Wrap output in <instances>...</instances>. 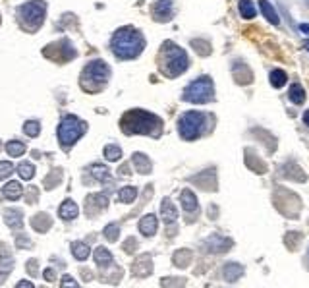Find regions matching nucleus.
Masks as SVG:
<instances>
[{"label":"nucleus","mask_w":309,"mask_h":288,"mask_svg":"<svg viewBox=\"0 0 309 288\" xmlns=\"http://www.w3.org/2000/svg\"><path fill=\"white\" fill-rule=\"evenodd\" d=\"M112 52L116 58L120 60H130L141 54L143 46H145V39L143 35L133 29V27H124V29H118L114 35H112Z\"/></svg>","instance_id":"f257e3e1"},{"label":"nucleus","mask_w":309,"mask_h":288,"mask_svg":"<svg viewBox=\"0 0 309 288\" xmlns=\"http://www.w3.org/2000/svg\"><path fill=\"white\" fill-rule=\"evenodd\" d=\"M122 130L132 135V133H147V135H158L162 120L151 112L145 111H130L122 116Z\"/></svg>","instance_id":"f03ea898"},{"label":"nucleus","mask_w":309,"mask_h":288,"mask_svg":"<svg viewBox=\"0 0 309 288\" xmlns=\"http://www.w3.org/2000/svg\"><path fill=\"white\" fill-rule=\"evenodd\" d=\"M158 66H160V72L168 78H176L180 74H184L188 66H190V58L186 54L184 48H180L178 44L166 43L162 44V50H160V58H158Z\"/></svg>","instance_id":"7ed1b4c3"},{"label":"nucleus","mask_w":309,"mask_h":288,"mask_svg":"<svg viewBox=\"0 0 309 288\" xmlns=\"http://www.w3.org/2000/svg\"><path fill=\"white\" fill-rule=\"evenodd\" d=\"M111 78V70L103 60H93L81 72V87L87 91H99Z\"/></svg>","instance_id":"20e7f679"},{"label":"nucleus","mask_w":309,"mask_h":288,"mask_svg":"<svg viewBox=\"0 0 309 288\" xmlns=\"http://www.w3.org/2000/svg\"><path fill=\"white\" fill-rule=\"evenodd\" d=\"M213 97H215V85L209 76H201L195 82H192L184 89V95H182L184 101L193 103V105L209 103V101H213Z\"/></svg>","instance_id":"39448f33"},{"label":"nucleus","mask_w":309,"mask_h":288,"mask_svg":"<svg viewBox=\"0 0 309 288\" xmlns=\"http://www.w3.org/2000/svg\"><path fill=\"white\" fill-rule=\"evenodd\" d=\"M203 126H205V114L195 111L184 112L178 120V132L182 135V139H186V141L197 139L203 132Z\"/></svg>","instance_id":"423d86ee"},{"label":"nucleus","mask_w":309,"mask_h":288,"mask_svg":"<svg viewBox=\"0 0 309 288\" xmlns=\"http://www.w3.org/2000/svg\"><path fill=\"white\" fill-rule=\"evenodd\" d=\"M83 132H85V124L79 118L66 114L60 122V126H58V139L64 147H70L83 135Z\"/></svg>","instance_id":"0eeeda50"},{"label":"nucleus","mask_w":309,"mask_h":288,"mask_svg":"<svg viewBox=\"0 0 309 288\" xmlns=\"http://www.w3.org/2000/svg\"><path fill=\"white\" fill-rule=\"evenodd\" d=\"M44 12H46V4L43 0H31L27 4H22L18 10V16L27 25L29 29H37L44 20Z\"/></svg>","instance_id":"6e6552de"},{"label":"nucleus","mask_w":309,"mask_h":288,"mask_svg":"<svg viewBox=\"0 0 309 288\" xmlns=\"http://www.w3.org/2000/svg\"><path fill=\"white\" fill-rule=\"evenodd\" d=\"M153 273V259L149 253H141L133 259L132 263V275L137 277V279H145Z\"/></svg>","instance_id":"1a4fd4ad"},{"label":"nucleus","mask_w":309,"mask_h":288,"mask_svg":"<svg viewBox=\"0 0 309 288\" xmlns=\"http://www.w3.org/2000/svg\"><path fill=\"white\" fill-rule=\"evenodd\" d=\"M107 205H109L107 196L93 194V196H89L87 200H85V213H87L89 217H95L97 213H101L103 209H107Z\"/></svg>","instance_id":"9d476101"},{"label":"nucleus","mask_w":309,"mask_h":288,"mask_svg":"<svg viewBox=\"0 0 309 288\" xmlns=\"http://www.w3.org/2000/svg\"><path fill=\"white\" fill-rule=\"evenodd\" d=\"M172 0H156L153 6V18L156 22H170L172 20Z\"/></svg>","instance_id":"9b49d317"},{"label":"nucleus","mask_w":309,"mask_h":288,"mask_svg":"<svg viewBox=\"0 0 309 288\" xmlns=\"http://www.w3.org/2000/svg\"><path fill=\"white\" fill-rule=\"evenodd\" d=\"M205 246H207V249L213 251V253H222V251H228V249H230L232 240L222 238V236H219V234H213L211 238L205 240Z\"/></svg>","instance_id":"f8f14e48"},{"label":"nucleus","mask_w":309,"mask_h":288,"mask_svg":"<svg viewBox=\"0 0 309 288\" xmlns=\"http://www.w3.org/2000/svg\"><path fill=\"white\" fill-rule=\"evenodd\" d=\"M156 226H158L156 217H154L153 213H149V215L141 217V221H139V232L143 236H153L154 232H156Z\"/></svg>","instance_id":"ddd939ff"},{"label":"nucleus","mask_w":309,"mask_h":288,"mask_svg":"<svg viewBox=\"0 0 309 288\" xmlns=\"http://www.w3.org/2000/svg\"><path fill=\"white\" fill-rule=\"evenodd\" d=\"M259 8H261V12H263V16H265V20L269 23H272V25H278L280 23L278 12L274 10V6L269 0H259Z\"/></svg>","instance_id":"4468645a"},{"label":"nucleus","mask_w":309,"mask_h":288,"mask_svg":"<svg viewBox=\"0 0 309 288\" xmlns=\"http://www.w3.org/2000/svg\"><path fill=\"white\" fill-rule=\"evenodd\" d=\"M4 221H6V224H8L10 228L20 230L23 224L22 211H18V209H6V211H4Z\"/></svg>","instance_id":"2eb2a0df"},{"label":"nucleus","mask_w":309,"mask_h":288,"mask_svg":"<svg viewBox=\"0 0 309 288\" xmlns=\"http://www.w3.org/2000/svg\"><path fill=\"white\" fill-rule=\"evenodd\" d=\"M222 275L228 283H236L238 279H242L243 275V267L240 263H226L224 269H222Z\"/></svg>","instance_id":"dca6fc26"},{"label":"nucleus","mask_w":309,"mask_h":288,"mask_svg":"<svg viewBox=\"0 0 309 288\" xmlns=\"http://www.w3.org/2000/svg\"><path fill=\"white\" fill-rule=\"evenodd\" d=\"M180 201H182V207H184V211H188V213H193V211H197V198H195V194L192 192V190H184L182 194H180Z\"/></svg>","instance_id":"f3484780"},{"label":"nucleus","mask_w":309,"mask_h":288,"mask_svg":"<svg viewBox=\"0 0 309 288\" xmlns=\"http://www.w3.org/2000/svg\"><path fill=\"white\" fill-rule=\"evenodd\" d=\"M2 194H4V198H6V200H18V198H22V194H23L22 184H20V182H16V180H10L8 184H4Z\"/></svg>","instance_id":"a211bd4d"},{"label":"nucleus","mask_w":309,"mask_h":288,"mask_svg":"<svg viewBox=\"0 0 309 288\" xmlns=\"http://www.w3.org/2000/svg\"><path fill=\"white\" fill-rule=\"evenodd\" d=\"M77 213H79V209H77V205L74 203V201L66 200L62 205H60V209H58V215H60V219H64V221H72V219H76L77 217Z\"/></svg>","instance_id":"6ab92c4d"},{"label":"nucleus","mask_w":309,"mask_h":288,"mask_svg":"<svg viewBox=\"0 0 309 288\" xmlns=\"http://www.w3.org/2000/svg\"><path fill=\"white\" fill-rule=\"evenodd\" d=\"M31 226H33L37 232H46V230L52 226V219H50L46 213H37V215L31 219Z\"/></svg>","instance_id":"aec40b11"},{"label":"nucleus","mask_w":309,"mask_h":288,"mask_svg":"<svg viewBox=\"0 0 309 288\" xmlns=\"http://www.w3.org/2000/svg\"><path fill=\"white\" fill-rule=\"evenodd\" d=\"M160 215H162V219H164V222H174L178 219V211L176 207L172 205V201L170 200H162V203H160Z\"/></svg>","instance_id":"412c9836"},{"label":"nucleus","mask_w":309,"mask_h":288,"mask_svg":"<svg viewBox=\"0 0 309 288\" xmlns=\"http://www.w3.org/2000/svg\"><path fill=\"white\" fill-rule=\"evenodd\" d=\"M132 163H133V166L137 168V172H141V174L151 172V161L143 155V153H133Z\"/></svg>","instance_id":"4be33fe9"},{"label":"nucleus","mask_w":309,"mask_h":288,"mask_svg":"<svg viewBox=\"0 0 309 288\" xmlns=\"http://www.w3.org/2000/svg\"><path fill=\"white\" fill-rule=\"evenodd\" d=\"M95 261L101 269H107L112 265V253L107 247H97L95 249Z\"/></svg>","instance_id":"5701e85b"},{"label":"nucleus","mask_w":309,"mask_h":288,"mask_svg":"<svg viewBox=\"0 0 309 288\" xmlns=\"http://www.w3.org/2000/svg\"><path fill=\"white\" fill-rule=\"evenodd\" d=\"M72 253H74L76 259L85 261L89 257V253H91V247L85 242H72Z\"/></svg>","instance_id":"b1692460"},{"label":"nucleus","mask_w":309,"mask_h":288,"mask_svg":"<svg viewBox=\"0 0 309 288\" xmlns=\"http://www.w3.org/2000/svg\"><path fill=\"white\" fill-rule=\"evenodd\" d=\"M288 97H290V101H292L294 105H304V103H306V89L302 87L300 83H294V85L290 87Z\"/></svg>","instance_id":"393cba45"},{"label":"nucleus","mask_w":309,"mask_h":288,"mask_svg":"<svg viewBox=\"0 0 309 288\" xmlns=\"http://www.w3.org/2000/svg\"><path fill=\"white\" fill-rule=\"evenodd\" d=\"M269 80H270V85L274 89H280L286 85L288 82V76L284 70H272L270 72V76H269Z\"/></svg>","instance_id":"a878e982"},{"label":"nucleus","mask_w":309,"mask_h":288,"mask_svg":"<svg viewBox=\"0 0 309 288\" xmlns=\"http://www.w3.org/2000/svg\"><path fill=\"white\" fill-rule=\"evenodd\" d=\"M238 8H240V14H242V18H245V20H253V18L257 16V12H255V6H253V2H251V0H240Z\"/></svg>","instance_id":"bb28decb"},{"label":"nucleus","mask_w":309,"mask_h":288,"mask_svg":"<svg viewBox=\"0 0 309 288\" xmlns=\"http://www.w3.org/2000/svg\"><path fill=\"white\" fill-rule=\"evenodd\" d=\"M12 269H14V261H12L10 255L0 257V285L6 281V277L12 273Z\"/></svg>","instance_id":"cd10ccee"},{"label":"nucleus","mask_w":309,"mask_h":288,"mask_svg":"<svg viewBox=\"0 0 309 288\" xmlns=\"http://www.w3.org/2000/svg\"><path fill=\"white\" fill-rule=\"evenodd\" d=\"M137 198V190L133 186H124L120 192H118V200L122 203H133Z\"/></svg>","instance_id":"c85d7f7f"},{"label":"nucleus","mask_w":309,"mask_h":288,"mask_svg":"<svg viewBox=\"0 0 309 288\" xmlns=\"http://www.w3.org/2000/svg\"><path fill=\"white\" fill-rule=\"evenodd\" d=\"M172 261H174L176 267H188L190 261H192V251H190V249H180V251L174 253Z\"/></svg>","instance_id":"c756f323"},{"label":"nucleus","mask_w":309,"mask_h":288,"mask_svg":"<svg viewBox=\"0 0 309 288\" xmlns=\"http://www.w3.org/2000/svg\"><path fill=\"white\" fill-rule=\"evenodd\" d=\"M6 151H8V155L10 157H22L25 153V143L23 141H8V145H6Z\"/></svg>","instance_id":"7c9ffc66"},{"label":"nucleus","mask_w":309,"mask_h":288,"mask_svg":"<svg viewBox=\"0 0 309 288\" xmlns=\"http://www.w3.org/2000/svg\"><path fill=\"white\" fill-rule=\"evenodd\" d=\"M103 234H105V238H107L109 242H116V240H118V236H120V226H118V224H114V222H111V224H107V226H105Z\"/></svg>","instance_id":"2f4dec72"},{"label":"nucleus","mask_w":309,"mask_h":288,"mask_svg":"<svg viewBox=\"0 0 309 288\" xmlns=\"http://www.w3.org/2000/svg\"><path fill=\"white\" fill-rule=\"evenodd\" d=\"M23 132H25V135H29V137H37L39 132H41V124L37 120H29V122L23 124Z\"/></svg>","instance_id":"473e14b6"},{"label":"nucleus","mask_w":309,"mask_h":288,"mask_svg":"<svg viewBox=\"0 0 309 288\" xmlns=\"http://www.w3.org/2000/svg\"><path fill=\"white\" fill-rule=\"evenodd\" d=\"M91 174H93L95 180L103 182V180H109V168L103 166V165H93V166H91Z\"/></svg>","instance_id":"72a5a7b5"},{"label":"nucleus","mask_w":309,"mask_h":288,"mask_svg":"<svg viewBox=\"0 0 309 288\" xmlns=\"http://www.w3.org/2000/svg\"><path fill=\"white\" fill-rule=\"evenodd\" d=\"M18 174H20L23 180H31V178L35 176V168H33L31 163H20V166H18Z\"/></svg>","instance_id":"f704fd0d"},{"label":"nucleus","mask_w":309,"mask_h":288,"mask_svg":"<svg viewBox=\"0 0 309 288\" xmlns=\"http://www.w3.org/2000/svg\"><path fill=\"white\" fill-rule=\"evenodd\" d=\"M105 157H107V161H120L122 159V149L118 145H107L105 147Z\"/></svg>","instance_id":"c9c22d12"},{"label":"nucleus","mask_w":309,"mask_h":288,"mask_svg":"<svg viewBox=\"0 0 309 288\" xmlns=\"http://www.w3.org/2000/svg\"><path fill=\"white\" fill-rule=\"evenodd\" d=\"M186 285V279H174V277H170V279H162L160 281V287L162 288H184Z\"/></svg>","instance_id":"e433bc0d"},{"label":"nucleus","mask_w":309,"mask_h":288,"mask_svg":"<svg viewBox=\"0 0 309 288\" xmlns=\"http://www.w3.org/2000/svg\"><path fill=\"white\" fill-rule=\"evenodd\" d=\"M12 172H14V165L10 161H0V180L8 178Z\"/></svg>","instance_id":"4c0bfd02"},{"label":"nucleus","mask_w":309,"mask_h":288,"mask_svg":"<svg viewBox=\"0 0 309 288\" xmlns=\"http://www.w3.org/2000/svg\"><path fill=\"white\" fill-rule=\"evenodd\" d=\"M60 180H62V172H60V170H54L50 176L44 180V188L50 190V188H54V184H58Z\"/></svg>","instance_id":"58836bf2"},{"label":"nucleus","mask_w":309,"mask_h":288,"mask_svg":"<svg viewBox=\"0 0 309 288\" xmlns=\"http://www.w3.org/2000/svg\"><path fill=\"white\" fill-rule=\"evenodd\" d=\"M37 267H39V261H37V259H29V261L25 263V269H27V273H29L31 277H37V275H39Z\"/></svg>","instance_id":"ea45409f"},{"label":"nucleus","mask_w":309,"mask_h":288,"mask_svg":"<svg viewBox=\"0 0 309 288\" xmlns=\"http://www.w3.org/2000/svg\"><path fill=\"white\" fill-rule=\"evenodd\" d=\"M60 288H79V285H77L70 275H64L62 281H60Z\"/></svg>","instance_id":"a19ab883"},{"label":"nucleus","mask_w":309,"mask_h":288,"mask_svg":"<svg viewBox=\"0 0 309 288\" xmlns=\"http://www.w3.org/2000/svg\"><path fill=\"white\" fill-rule=\"evenodd\" d=\"M192 44H193V48L197 50L199 54H209L211 52V48H209V44L203 43V41H192Z\"/></svg>","instance_id":"79ce46f5"},{"label":"nucleus","mask_w":309,"mask_h":288,"mask_svg":"<svg viewBox=\"0 0 309 288\" xmlns=\"http://www.w3.org/2000/svg\"><path fill=\"white\" fill-rule=\"evenodd\" d=\"M137 249V240L135 238H128L126 242H124V251L126 253H133Z\"/></svg>","instance_id":"37998d69"},{"label":"nucleus","mask_w":309,"mask_h":288,"mask_svg":"<svg viewBox=\"0 0 309 288\" xmlns=\"http://www.w3.org/2000/svg\"><path fill=\"white\" fill-rule=\"evenodd\" d=\"M16 246H18V247H25V249H29V247L33 246V242H31L29 238H25V236H20V238L16 240Z\"/></svg>","instance_id":"c03bdc74"},{"label":"nucleus","mask_w":309,"mask_h":288,"mask_svg":"<svg viewBox=\"0 0 309 288\" xmlns=\"http://www.w3.org/2000/svg\"><path fill=\"white\" fill-rule=\"evenodd\" d=\"M43 277L48 281V283H52V281H56V273H54V269H44Z\"/></svg>","instance_id":"a18cd8bd"},{"label":"nucleus","mask_w":309,"mask_h":288,"mask_svg":"<svg viewBox=\"0 0 309 288\" xmlns=\"http://www.w3.org/2000/svg\"><path fill=\"white\" fill-rule=\"evenodd\" d=\"M79 273H81V277H83V281H85V283H89V281H93V273H91L89 269H85V267H81V269H79Z\"/></svg>","instance_id":"49530a36"},{"label":"nucleus","mask_w":309,"mask_h":288,"mask_svg":"<svg viewBox=\"0 0 309 288\" xmlns=\"http://www.w3.org/2000/svg\"><path fill=\"white\" fill-rule=\"evenodd\" d=\"M27 201H29V203H35V201H37V188H31V190H29V198H27Z\"/></svg>","instance_id":"de8ad7c7"},{"label":"nucleus","mask_w":309,"mask_h":288,"mask_svg":"<svg viewBox=\"0 0 309 288\" xmlns=\"http://www.w3.org/2000/svg\"><path fill=\"white\" fill-rule=\"evenodd\" d=\"M16 288H35L29 281H22V283H18V287Z\"/></svg>","instance_id":"09e8293b"},{"label":"nucleus","mask_w":309,"mask_h":288,"mask_svg":"<svg viewBox=\"0 0 309 288\" xmlns=\"http://www.w3.org/2000/svg\"><path fill=\"white\" fill-rule=\"evenodd\" d=\"M4 255H10V251L6 249V246L0 242V257H4Z\"/></svg>","instance_id":"8fccbe9b"},{"label":"nucleus","mask_w":309,"mask_h":288,"mask_svg":"<svg viewBox=\"0 0 309 288\" xmlns=\"http://www.w3.org/2000/svg\"><path fill=\"white\" fill-rule=\"evenodd\" d=\"M300 29H302L306 35H309V25H308V23H302V25H300Z\"/></svg>","instance_id":"3c124183"},{"label":"nucleus","mask_w":309,"mask_h":288,"mask_svg":"<svg viewBox=\"0 0 309 288\" xmlns=\"http://www.w3.org/2000/svg\"><path fill=\"white\" fill-rule=\"evenodd\" d=\"M304 124H306V126L309 128V111L304 112Z\"/></svg>","instance_id":"603ef678"},{"label":"nucleus","mask_w":309,"mask_h":288,"mask_svg":"<svg viewBox=\"0 0 309 288\" xmlns=\"http://www.w3.org/2000/svg\"><path fill=\"white\" fill-rule=\"evenodd\" d=\"M306 48L309 50V41H306Z\"/></svg>","instance_id":"864d4df0"},{"label":"nucleus","mask_w":309,"mask_h":288,"mask_svg":"<svg viewBox=\"0 0 309 288\" xmlns=\"http://www.w3.org/2000/svg\"><path fill=\"white\" fill-rule=\"evenodd\" d=\"M304 2H306V4H308V6H309V0H304Z\"/></svg>","instance_id":"5fc2aeb1"}]
</instances>
